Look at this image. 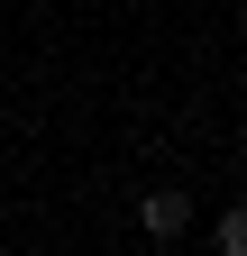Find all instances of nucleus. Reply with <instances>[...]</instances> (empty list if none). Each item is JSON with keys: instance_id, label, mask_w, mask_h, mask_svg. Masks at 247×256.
Segmentation results:
<instances>
[{"instance_id": "f257e3e1", "label": "nucleus", "mask_w": 247, "mask_h": 256, "mask_svg": "<svg viewBox=\"0 0 247 256\" xmlns=\"http://www.w3.org/2000/svg\"><path fill=\"white\" fill-rule=\"evenodd\" d=\"M138 229L146 238H183V229H192V192H174V183L138 192Z\"/></svg>"}, {"instance_id": "f03ea898", "label": "nucleus", "mask_w": 247, "mask_h": 256, "mask_svg": "<svg viewBox=\"0 0 247 256\" xmlns=\"http://www.w3.org/2000/svg\"><path fill=\"white\" fill-rule=\"evenodd\" d=\"M210 247H220V256H247V220L220 210V220H210Z\"/></svg>"}]
</instances>
